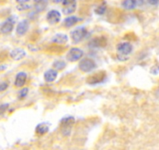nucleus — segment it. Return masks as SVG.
I'll return each mask as SVG.
<instances>
[{"mask_svg":"<svg viewBox=\"0 0 159 150\" xmlns=\"http://www.w3.org/2000/svg\"><path fill=\"white\" fill-rule=\"evenodd\" d=\"M9 107V104H3L0 105V114H4Z\"/></svg>","mask_w":159,"mask_h":150,"instance_id":"b1692460","label":"nucleus"},{"mask_svg":"<svg viewBox=\"0 0 159 150\" xmlns=\"http://www.w3.org/2000/svg\"><path fill=\"white\" fill-rule=\"evenodd\" d=\"M27 78V73L24 72H20L16 74V79H15V85L18 88L23 87L26 83V81Z\"/></svg>","mask_w":159,"mask_h":150,"instance_id":"9d476101","label":"nucleus"},{"mask_svg":"<svg viewBox=\"0 0 159 150\" xmlns=\"http://www.w3.org/2000/svg\"><path fill=\"white\" fill-rule=\"evenodd\" d=\"M48 6V0H34V8L38 12L45 10Z\"/></svg>","mask_w":159,"mask_h":150,"instance_id":"2eb2a0df","label":"nucleus"},{"mask_svg":"<svg viewBox=\"0 0 159 150\" xmlns=\"http://www.w3.org/2000/svg\"><path fill=\"white\" fill-rule=\"evenodd\" d=\"M26 56V52L22 49H15L12 50L10 53V56L14 60L18 61L20 59H24Z\"/></svg>","mask_w":159,"mask_h":150,"instance_id":"9b49d317","label":"nucleus"},{"mask_svg":"<svg viewBox=\"0 0 159 150\" xmlns=\"http://www.w3.org/2000/svg\"><path fill=\"white\" fill-rule=\"evenodd\" d=\"M137 0H123L122 2V7L127 10H134L137 7Z\"/></svg>","mask_w":159,"mask_h":150,"instance_id":"f3484780","label":"nucleus"},{"mask_svg":"<svg viewBox=\"0 0 159 150\" xmlns=\"http://www.w3.org/2000/svg\"><path fill=\"white\" fill-rule=\"evenodd\" d=\"M84 52L79 48H72L66 55L67 60L70 62H75L79 60L83 56Z\"/></svg>","mask_w":159,"mask_h":150,"instance_id":"7ed1b4c3","label":"nucleus"},{"mask_svg":"<svg viewBox=\"0 0 159 150\" xmlns=\"http://www.w3.org/2000/svg\"><path fill=\"white\" fill-rule=\"evenodd\" d=\"M87 34H88V30H87V29L85 28V27H77V28H76L74 30H73V31L71 32L72 40H73L75 43H79V42H80L82 40L84 39Z\"/></svg>","mask_w":159,"mask_h":150,"instance_id":"f257e3e1","label":"nucleus"},{"mask_svg":"<svg viewBox=\"0 0 159 150\" xmlns=\"http://www.w3.org/2000/svg\"><path fill=\"white\" fill-rule=\"evenodd\" d=\"M47 21L50 24H56L60 21L61 14L58 10H52L48 13L46 16Z\"/></svg>","mask_w":159,"mask_h":150,"instance_id":"423d86ee","label":"nucleus"},{"mask_svg":"<svg viewBox=\"0 0 159 150\" xmlns=\"http://www.w3.org/2000/svg\"><path fill=\"white\" fill-rule=\"evenodd\" d=\"M106 11V6L101 5L95 9V13L98 15H102Z\"/></svg>","mask_w":159,"mask_h":150,"instance_id":"412c9836","label":"nucleus"},{"mask_svg":"<svg viewBox=\"0 0 159 150\" xmlns=\"http://www.w3.org/2000/svg\"><path fill=\"white\" fill-rule=\"evenodd\" d=\"M105 78V72L102 71L99 72V73H94V75L91 76L88 78V83H89L90 85H95V84L101 83V82H103Z\"/></svg>","mask_w":159,"mask_h":150,"instance_id":"0eeeda50","label":"nucleus"},{"mask_svg":"<svg viewBox=\"0 0 159 150\" xmlns=\"http://www.w3.org/2000/svg\"><path fill=\"white\" fill-rule=\"evenodd\" d=\"M148 2H149V4H151V5L152 6H156L158 4L159 2V0H148Z\"/></svg>","mask_w":159,"mask_h":150,"instance_id":"a878e982","label":"nucleus"},{"mask_svg":"<svg viewBox=\"0 0 159 150\" xmlns=\"http://www.w3.org/2000/svg\"><path fill=\"white\" fill-rule=\"evenodd\" d=\"M117 50L123 56H126V55H129V53H132L133 46L129 42H123V43H119L117 45Z\"/></svg>","mask_w":159,"mask_h":150,"instance_id":"1a4fd4ad","label":"nucleus"},{"mask_svg":"<svg viewBox=\"0 0 159 150\" xmlns=\"http://www.w3.org/2000/svg\"><path fill=\"white\" fill-rule=\"evenodd\" d=\"M28 1H30V0H16V2H19V3H26Z\"/></svg>","mask_w":159,"mask_h":150,"instance_id":"cd10ccee","label":"nucleus"},{"mask_svg":"<svg viewBox=\"0 0 159 150\" xmlns=\"http://www.w3.org/2000/svg\"><path fill=\"white\" fill-rule=\"evenodd\" d=\"M96 67V63L90 58H85L82 59L79 63V68L84 73H88L94 70Z\"/></svg>","mask_w":159,"mask_h":150,"instance_id":"f03ea898","label":"nucleus"},{"mask_svg":"<svg viewBox=\"0 0 159 150\" xmlns=\"http://www.w3.org/2000/svg\"><path fill=\"white\" fill-rule=\"evenodd\" d=\"M75 119L73 117H67L65 118H62V120H61V124L62 126V133L66 132V131H68L69 133H70L71 131V126L74 124Z\"/></svg>","mask_w":159,"mask_h":150,"instance_id":"6e6552de","label":"nucleus"},{"mask_svg":"<svg viewBox=\"0 0 159 150\" xmlns=\"http://www.w3.org/2000/svg\"><path fill=\"white\" fill-rule=\"evenodd\" d=\"M9 85L7 82H2V83L0 84V92L1 91H5V90L7 89V88H8Z\"/></svg>","mask_w":159,"mask_h":150,"instance_id":"393cba45","label":"nucleus"},{"mask_svg":"<svg viewBox=\"0 0 159 150\" xmlns=\"http://www.w3.org/2000/svg\"><path fill=\"white\" fill-rule=\"evenodd\" d=\"M15 20L13 17H9L3 24H2L1 27H0V31L2 34H9L13 30V27H14Z\"/></svg>","mask_w":159,"mask_h":150,"instance_id":"39448f33","label":"nucleus"},{"mask_svg":"<svg viewBox=\"0 0 159 150\" xmlns=\"http://www.w3.org/2000/svg\"><path fill=\"white\" fill-rule=\"evenodd\" d=\"M52 42L54 43L62 45L68 42V36L65 34H56L52 39Z\"/></svg>","mask_w":159,"mask_h":150,"instance_id":"4468645a","label":"nucleus"},{"mask_svg":"<svg viewBox=\"0 0 159 150\" xmlns=\"http://www.w3.org/2000/svg\"><path fill=\"white\" fill-rule=\"evenodd\" d=\"M79 21H80L79 18L76 17V16H68V17L66 18V19L64 20L63 24L64 25H65V27H72V26L74 25V24H76Z\"/></svg>","mask_w":159,"mask_h":150,"instance_id":"a211bd4d","label":"nucleus"},{"mask_svg":"<svg viewBox=\"0 0 159 150\" xmlns=\"http://www.w3.org/2000/svg\"><path fill=\"white\" fill-rule=\"evenodd\" d=\"M66 64L64 61H56L53 63V67H54L55 69L58 70H63L64 68L66 67Z\"/></svg>","mask_w":159,"mask_h":150,"instance_id":"6ab92c4d","label":"nucleus"},{"mask_svg":"<svg viewBox=\"0 0 159 150\" xmlns=\"http://www.w3.org/2000/svg\"><path fill=\"white\" fill-rule=\"evenodd\" d=\"M91 45L93 47H99L101 45L103 46V45H105V42H104L102 39H96L91 42Z\"/></svg>","mask_w":159,"mask_h":150,"instance_id":"aec40b11","label":"nucleus"},{"mask_svg":"<svg viewBox=\"0 0 159 150\" xmlns=\"http://www.w3.org/2000/svg\"><path fill=\"white\" fill-rule=\"evenodd\" d=\"M30 8V6L27 5V2L26 3H20L19 5L16 7V9L20 11H24V10H27L28 9Z\"/></svg>","mask_w":159,"mask_h":150,"instance_id":"5701e85b","label":"nucleus"},{"mask_svg":"<svg viewBox=\"0 0 159 150\" xmlns=\"http://www.w3.org/2000/svg\"><path fill=\"white\" fill-rule=\"evenodd\" d=\"M29 29V22L27 20L20 21L16 27V34L19 35H24L27 33Z\"/></svg>","mask_w":159,"mask_h":150,"instance_id":"f8f14e48","label":"nucleus"},{"mask_svg":"<svg viewBox=\"0 0 159 150\" xmlns=\"http://www.w3.org/2000/svg\"><path fill=\"white\" fill-rule=\"evenodd\" d=\"M35 131H36V133H38V134H45L49 131V125L47 123H41L37 125L36 128H35Z\"/></svg>","mask_w":159,"mask_h":150,"instance_id":"dca6fc26","label":"nucleus"},{"mask_svg":"<svg viewBox=\"0 0 159 150\" xmlns=\"http://www.w3.org/2000/svg\"><path fill=\"white\" fill-rule=\"evenodd\" d=\"M62 7V12L65 14H71L76 9V0H63Z\"/></svg>","mask_w":159,"mask_h":150,"instance_id":"20e7f679","label":"nucleus"},{"mask_svg":"<svg viewBox=\"0 0 159 150\" xmlns=\"http://www.w3.org/2000/svg\"><path fill=\"white\" fill-rule=\"evenodd\" d=\"M28 88H22V89L19 92V95H18V97H19V99H24V98L27 96V95L28 94Z\"/></svg>","mask_w":159,"mask_h":150,"instance_id":"4be33fe9","label":"nucleus"},{"mask_svg":"<svg viewBox=\"0 0 159 150\" xmlns=\"http://www.w3.org/2000/svg\"><path fill=\"white\" fill-rule=\"evenodd\" d=\"M58 73L56 70L53 69H50V70H47L44 74V78H45V82H52L57 77Z\"/></svg>","mask_w":159,"mask_h":150,"instance_id":"ddd939ff","label":"nucleus"},{"mask_svg":"<svg viewBox=\"0 0 159 150\" xmlns=\"http://www.w3.org/2000/svg\"><path fill=\"white\" fill-rule=\"evenodd\" d=\"M6 69H7V66L4 65V64H0V71L5 70Z\"/></svg>","mask_w":159,"mask_h":150,"instance_id":"bb28decb","label":"nucleus"}]
</instances>
